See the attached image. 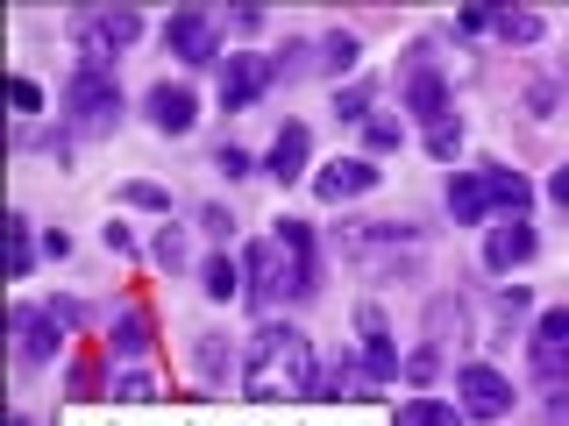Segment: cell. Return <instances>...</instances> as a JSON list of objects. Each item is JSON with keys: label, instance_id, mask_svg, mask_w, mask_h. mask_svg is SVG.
<instances>
[{"label": "cell", "instance_id": "11", "mask_svg": "<svg viewBox=\"0 0 569 426\" xmlns=\"http://www.w3.org/2000/svg\"><path fill=\"white\" fill-rule=\"evenodd\" d=\"M370 185H378V164H370V156H335V164H320V171H313V192H320L328 206L363 200Z\"/></svg>", "mask_w": 569, "mask_h": 426}, {"label": "cell", "instance_id": "25", "mask_svg": "<svg viewBox=\"0 0 569 426\" xmlns=\"http://www.w3.org/2000/svg\"><path fill=\"white\" fill-rule=\"evenodd\" d=\"M370 384H378V377H370V369H356L349 355H342V363L320 377V398H356V390H370Z\"/></svg>", "mask_w": 569, "mask_h": 426}, {"label": "cell", "instance_id": "5", "mask_svg": "<svg viewBox=\"0 0 569 426\" xmlns=\"http://www.w3.org/2000/svg\"><path fill=\"white\" fill-rule=\"evenodd\" d=\"M456 405H462V419L498 426V419L512 413V377H498L491 363H462L456 369Z\"/></svg>", "mask_w": 569, "mask_h": 426}, {"label": "cell", "instance_id": "27", "mask_svg": "<svg viewBox=\"0 0 569 426\" xmlns=\"http://www.w3.org/2000/svg\"><path fill=\"white\" fill-rule=\"evenodd\" d=\"M142 348H150V327H142V313H121V320H114V355H121V363H136Z\"/></svg>", "mask_w": 569, "mask_h": 426}, {"label": "cell", "instance_id": "18", "mask_svg": "<svg viewBox=\"0 0 569 426\" xmlns=\"http://www.w3.org/2000/svg\"><path fill=\"white\" fill-rule=\"evenodd\" d=\"M485 185H491V213H506V221H527L533 185H527L520 171H485Z\"/></svg>", "mask_w": 569, "mask_h": 426}, {"label": "cell", "instance_id": "38", "mask_svg": "<svg viewBox=\"0 0 569 426\" xmlns=\"http://www.w3.org/2000/svg\"><path fill=\"white\" fill-rule=\"evenodd\" d=\"M548 200L569 213V164H556V178H548Z\"/></svg>", "mask_w": 569, "mask_h": 426}, {"label": "cell", "instance_id": "8", "mask_svg": "<svg viewBox=\"0 0 569 426\" xmlns=\"http://www.w3.org/2000/svg\"><path fill=\"white\" fill-rule=\"evenodd\" d=\"M271 85H278V64L263 58V50H236V58L221 64V106H257Z\"/></svg>", "mask_w": 569, "mask_h": 426}, {"label": "cell", "instance_id": "37", "mask_svg": "<svg viewBox=\"0 0 569 426\" xmlns=\"http://www.w3.org/2000/svg\"><path fill=\"white\" fill-rule=\"evenodd\" d=\"M213 164H221V178H249V156H242V150H221Z\"/></svg>", "mask_w": 569, "mask_h": 426}, {"label": "cell", "instance_id": "20", "mask_svg": "<svg viewBox=\"0 0 569 426\" xmlns=\"http://www.w3.org/2000/svg\"><path fill=\"white\" fill-rule=\"evenodd\" d=\"M420 142H427V156H435V164H456L462 156V114H435V121H420Z\"/></svg>", "mask_w": 569, "mask_h": 426}, {"label": "cell", "instance_id": "39", "mask_svg": "<svg viewBox=\"0 0 569 426\" xmlns=\"http://www.w3.org/2000/svg\"><path fill=\"white\" fill-rule=\"evenodd\" d=\"M107 248H114V256H129V248H136V235H129L121 221H107Z\"/></svg>", "mask_w": 569, "mask_h": 426}, {"label": "cell", "instance_id": "35", "mask_svg": "<svg viewBox=\"0 0 569 426\" xmlns=\"http://www.w3.org/2000/svg\"><path fill=\"white\" fill-rule=\"evenodd\" d=\"M200 355H207V363H200V377H207V384H221V377H228V363H221L228 348H221V342H200Z\"/></svg>", "mask_w": 569, "mask_h": 426}, {"label": "cell", "instance_id": "36", "mask_svg": "<svg viewBox=\"0 0 569 426\" xmlns=\"http://www.w3.org/2000/svg\"><path fill=\"white\" fill-rule=\"evenodd\" d=\"M263 14H271V8H228V22H236L242 36H257V29H263Z\"/></svg>", "mask_w": 569, "mask_h": 426}, {"label": "cell", "instance_id": "19", "mask_svg": "<svg viewBox=\"0 0 569 426\" xmlns=\"http://www.w3.org/2000/svg\"><path fill=\"white\" fill-rule=\"evenodd\" d=\"M491 36H498V43H541L548 22H541L533 8H498V14H491Z\"/></svg>", "mask_w": 569, "mask_h": 426}, {"label": "cell", "instance_id": "33", "mask_svg": "<svg viewBox=\"0 0 569 426\" xmlns=\"http://www.w3.org/2000/svg\"><path fill=\"white\" fill-rule=\"evenodd\" d=\"M157 390H164V384L142 377V369H121V377H114V398H157Z\"/></svg>", "mask_w": 569, "mask_h": 426}, {"label": "cell", "instance_id": "34", "mask_svg": "<svg viewBox=\"0 0 569 426\" xmlns=\"http://www.w3.org/2000/svg\"><path fill=\"white\" fill-rule=\"evenodd\" d=\"M498 313H506V320L533 313V292H527V284H506V292H498Z\"/></svg>", "mask_w": 569, "mask_h": 426}, {"label": "cell", "instance_id": "12", "mask_svg": "<svg viewBox=\"0 0 569 426\" xmlns=\"http://www.w3.org/2000/svg\"><path fill=\"white\" fill-rule=\"evenodd\" d=\"M533 248H541V235H533V221H498L485 235V263L491 271H527Z\"/></svg>", "mask_w": 569, "mask_h": 426}, {"label": "cell", "instance_id": "21", "mask_svg": "<svg viewBox=\"0 0 569 426\" xmlns=\"http://www.w3.org/2000/svg\"><path fill=\"white\" fill-rule=\"evenodd\" d=\"M399 426H462V405H449V398H406Z\"/></svg>", "mask_w": 569, "mask_h": 426}, {"label": "cell", "instance_id": "2", "mask_svg": "<svg viewBox=\"0 0 569 426\" xmlns=\"http://www.w3.org/2000/svg\"><path fill=\"white\" fill-rule=\"evenodd\" d=\"M313 292V227L278 221L263 242H249V298L257 306H284V298Z\"/></svg>", "mask_w": 569, "mask_h": 426}, {"label": "cell", "instance_id": "4", "mask_svg": "<svg viewBox=\"0 0 569 426\" xmlns=\"http://www.w3.org/2000/svg\"><path fill=\"white\" fill-rule=\"evenodd\" d=\"M71 36H79V64H107L142 36V14L136 8H86L79 22H71Z\"/></svg>", "mask_w": 569, "mask_h": 426}, {"label": "cell", "instance_id": "13", "mask_svg": "<svg viewBox=\"0 0 569 426\" xmlns=\"http://www.w3.org/2000/svg\"><path fill=\"white\" fill-rule=\"evenodd\" d=\"M307 156H313V129L307 121H284V129L271 135V150H263V171H271L278 185H292V178L307 171Z\"/></svg>", "mask_w": 569, "mask_h": 426}, {"label": "cell", "instance_id": "15", "mask_svg": "<svg viewBox=\"0 0 569 426\" xmlns=\"http://www.w3.org/2000/svg\"><path fill=\"white\" fill-rule=\"evenodd\" d=\"M406 106H413L420 121L449 114V71H435L427 58H413V71H406Z\"/></svg>", "mask_w": 569, "mask_h": 426}, {"label": "cell", "instance_id": "23", "mask_svg": "<svg viewBox=\"0 0 569 426\" xmlns=\"http://www.w3.org/2000/svg\"><path fill=\"white\" fill-rule=\"evenodd\" d=\"M200 277H207V298H221V306H228V298H236L242 284H249V271H236L228 256H207V263H200Z\"/></svg>", "mask_w": 569, "mask_h": 426}, {"label": "cell", "instance_id": "6", "mask_svg": "<svg viewBox=\"0 0 569 426\" xmlns=\"http://www.w3.org/2000/svg\"><path fill=\"white\" fill-rule=\"evenodd\" d=\"M164 50L178 64H213L221 58V14L213 8H178L164 22Z\"/></svg>", "mask_w": 569, "mask_h": 426}, {"label": "cell", "instance_id": "24", "mask_svg": "<svg viewBox=\"0 0 569 426\" xmlns=\"http://www.w3.org/2000/svg\"><path fill=\"white\" fill-rule=\"evenodd\" d=\"M150 263H157V271H186V263H192L186 227H157V235H150Z\"/></svg>", "mask_w": 569, "mask_h": 426}, {"label": "cell", "instance_id": "7", "mask_svg": "<svg viewBox=\"0 0 569 426\" xmlns=\"http://www.w3.org/2000/svg\"><path fill=\"white\" fill-rule=\"evenodd\" d=\"M342 242H349L356 263H370V271H406V263H413L420 227H349Z\"/></svg>", "mask_w": 569, "mask_h": 426}, {"label": "cell", "instance_id": "28", "mask_svg": "<svg viewBox=\"0 0 569 426\" xmlns=\"http://www.w3.org/2000/svg\"><path fill=\"white\" fill-rule=\"evenodd\" d=\"M320 64H328V71H349L356 64V36L349 29H328V36H320Z\"/></svg>", "mask_w": 569, "mask_h": 426}, {"label": "cell", "instance_id": "31", "mask_svg": "<svg viewBox=\"0 0 569 426\" xmlns=\"http://www.w3.org/2000/svg\"><path fill=\"white\" fill-rule=\"evenodd\" d=\"M406 377H413V384H435V377H441V348H435V342L413 348V355H406Z\"/></svg>", "mask_w": 569, "mask_h": 426}, {"label": "cell", "instance_id": "29", "mask_svg": "<svg viewBox=\"0 0 569 426\" xmlns=\"http://www.w3.org/2000/svg\"><path fill=\"white\" fill-rule=\"evenodd\" d=\"M121 200H129V206H150V213H164V206H171V192H164V185H150V178H129V185H121Z\"/></svg>", "mask_w": 569, "mask_h": 426}, {"label": "cell", "instance_id": "22", "mask_svg": "<svg viewBox=\"0 0 569 426\" xmlns=\"http://www.w3.org/2000/svg\"><path fill=\"white\" fill-rule=\"evenodd\" d=\"M36 271V235H29V213H8V277Z\"/></svg>", "mask_w": 569, "mask_h": 426}, {"label": "cell", "instance_id": "30", "mask_svg": "<svg viewBox=\"0 0 569 426\" xmlns=\"http://www.w3.org/2000/svg\"><path fill=\"white\" fill-rule=\"evenodd\" d=\"M8 106H14V114H43V85H36V79H8Z\"/></svg>", "mask_w": 569, "mask_h": 426}, {"label": "cell", "instance_id": "10", "mask_svg": "<svg viewBox=\"0 0 569 426\" xmlns=\"http://www.w3.org/2000/svg\"><path fill=\"white\" fill-rule=\"evenodd\" d=\"M58 348H64V320L50 306H22V313H14V355H22V363H50Z\"/></svg>", "mask_w": 569, "mask_h": 426}, {"label": "cell", "instance_id": "14", "mask_svg": "<svg viewBox=\"0 0 569 426\" xmlns=\"http://www.w3.org/2000/svg\"><path fill=\"white\" fill-rule=\"evenodd\" d=\"M527 355H533V369H541V377H562V363H569V306H548L541 313Z\"/></svg>", "mask_w": 569, "mask_h": 426}, {"label": "cell", "instance_id": "17", "mask_svg": "<svg viewBox=\"0 0 569 426\" xmlns=\"http://www.w3.org/2000/svg\"><path fill=\"white\" fill-rule=\"evenodd\" d=\"M441 200H449L456 221H491V185H485V171H477V178H470V171H456Z\"/></svg>", "mask_w": 569, "mask_h": 426}, {"label": "cell", "instance_id": "3", "mask_svg": "<svg viewBox=\"0 0 569 426\" xmlns=\"http://www.w3.org/2000/svg\"><path fill=\"white\" fill-rule=\"evenodd\" d=\"M64 121L79 135H114L121 129V85H114V71H107V64H79V71H71Z\"/></svg>", "mask_w": 569, "mask_h": 426}, {"label": "cell", "instance_id": "9", "mask_svg": "<svg viewBox=\"0 0 569 426\" xmlns=\"http://www.w3.org/2000/svg\"><path fill=\"white\" fill-rule=\"evenodd\" d=\"M142 114H150L157 135H186L192 121H200V93H192L186 79H157L150 100H142Z\"/></svg>", "mask_w": 569, "mask_h": 426}, {"label": "cell", "instance_id": "26", "mask_svg": "<svg viewBox=\"0 0 569 426\" xmlns=\"http://www.w3.org/2000/svg\"><path fill=\"white\" fill-rule=\"evenodd\" d=\"M399 142H406V129H399V114H370V121H363V150H370V156L399 150Z\"/></svg>", "mask_w": 569, "mask_h": 426}, {"label": "cell", "instance_id": "16", "mask_svg": "<svg viewBox=\"0 0 569 426\" xmlns=\"http://www.w3.org/2000/svg\"><path fill=\"white\" fill-rule=\"evenodd\" d=\"M356 327H363V369H370V377H399V348H391V334H385V313L378 306H363V313H356Z\"/></svg>", "mask_w": 569, "mask_h": 426}, {"label": "cell", "instance_id": "1", "mask_svg": "<svg viewBox=\"0 0 569 426\" xmlns=\"http://www.w3.org/2000/svg\"><path fill=\"white\" fill-rule=\"evenodd\" d=\"M242 390L257 405H292V398H307V390H320V355H313V342L292 327V320H263V327L249 334Z\"/></svg>", "mask_w": 569, "mask_h": 426}, {"label": "cell", "instance_id": "32", "mask_svg": "<svg viewBox=\"0 0 569 426\" xmlns=\"http://www.w3.org/2000/svg\"><path fill=\"white\" fill-rule=\"evenodd\" d=\"M335 114H349V121H370V85H342V93H335Z\"/></svg>", "mask_w": 569, "mask_h": 426}]
</instances>
